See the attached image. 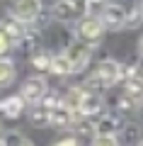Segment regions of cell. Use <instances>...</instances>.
Segmentation results:
<instances>
[{
    "instance_id": "2e32d148",
    "label": "cell",
    "mask_w": 143,
    "mask_h": 146,
    "mask_svg": "<svg viewBox=\"0 0 143 146\" xmlns=\"http://www.w3.org/2000/svg\"><path fill=\"white\" fill-rule=\"evenodd\" d=\"M92 146H119V141H117V136L97 134V136H95V141H92Z\"/></svg>"
},
{
    "instance_id": "8fae6325",
    "label": "cell",
    "mask_w": 143,
    "mask_h": 146,
    "mask_svg": "<svg viewBox=\"0 0 143 146\" xmlns=\"http://www.w3.org/2000/svg\"><path fill=\"white\" fill-rule=\"evenodd\" d=\"M29 117H32V124H34V127H44V124H49V110H46L41 102H36L34 107H32Z\"/></svg>"
},
{
    "instance_id": "30bf717a",
    "label": "cell",
    "mask_w": 143,
    "mask_h": 146,
    "mask_svg": "<svg viewBox=\"0 0 143 146\" xmlns=\"http://www.w3.org/2000/svg\"><path fill=\"white\" fill-rule=\"evenodd\" d=\"M22 110H24V100L20 98V95H15V98H7V100H0V112L5 117H10V119H15V117L22 115Z\"/></svg>"
},
{
    "instance_id": "603a6c76",
    "label": "cell",
    "mask_w": 143,
    "mask_h": 146,
    "mask_svg": "<svg viewBox=\"0 0 143 146\" xmlns=\"http://www.w3.org/2000/svg\"><path fill=\"white\" fill-rule=\"evenodd\" d=\"M0 146H7V144H5V141H0Z\"/></svg>"
},
{
    "instance_id": "52a82bcc",
    "label": "cell",
    "mask_w": 143,
    "mask_h": 146,
    "mask_svg": "<svg viewBox=\"0 0 143 146\" xmlns=\"http://www.w3.org/2000/svg\"><path fill=\"white\" fill-rule=\"evenodd\" d=\"M0 34L5 36L10 44H20L22 39L27 36V25L15 17H5V20L0 22Z\"/></svg>"
},
{
    "instance_id": "ffe728a7",
    "label": "cell",
    "mask_w": 143,
    "mask_h": 146,
    "mask_svg": "<svg viewBox=\"0 0 143 146\" xmlns=\"http://www.w3.org/2000/svg\"><path fill=\"white\" fill-rule=\"evenodd\" d=\"M107 5V0H87V7H92V10H97V7H104Z\"/></svg>"
},
{
    "instance_id": "ac0fdd59",
    "label": "cell",
    "mask_w": 143,
    "mask_h": 146,
    "mask_svg": "<svg viewBox=\"0 0 143 146\" xmlns=\"http://www.w3.org/2000/svg\"><path fill=\"white\" fill-rule=\"evenodd\" d=\"M66 3H68V7L75 12V17H80L82 12L87 10V0H66Z\"/></svg>"
},
{
    "instance_id": "44dd1931",
    "label": "cell",
    "mask_w": 143,
    "mask_h": 146,
    "mask_svg": "<svg viewBox=\"0 0 143 146\" xmlns=\"http://www.w3.org/2000/svg\"><path fill=\"white\" fill-rule=\"evenodd\" d=\"M10 46H12V44L7 42V39H5V36H3V34H0V56H3V54H5V51H7V49H10Z\"/></svg>"
},
{
    "instance_id": "9a60e30c",
    "label": "cell",
    "mask_w": 143,
    "mask_h": 146,
    "mask_svg": "<svg viewBox=\"0 0 143 146\" xmlns=\"http://www.w3.org/2000/svg\"><path fill=\"white\" fill-rule=\"evenodd\" d=\"M5 144L7 146H34L32 141H27V136H22L20 131H10V134L5 136Z\"/></svg>"
},
{
    "instance_id": "8992f818",
    "label": "cell",
    "mask_w": 143,
    "mask_h": 146,
    "mask_svg": "<svg viewBox=\"0 0 143 146\" xmlns=\"http://www.w3.org/2000/svg\"><path fill=\"white\" fill-rule=\"evenodd\" d=\"M44 95H46V83H44V78L34 76V78H27V80H24L20 98L24 100V102H29V105H36V102H41Z\"/></svg>"
},
{
    "instance_id": "7a4b0ae2",
    "label": "cell",
    "mask_w": 143,
    "mask_h": 146,
    "mask_svg": "<svg viewBox=\"0 0 143 146\" xmlns=\"http://www.w3.org/2000/svg\"><path fill=\"white\" fill-rule=\"evenodd\" d=\"M102 34H104V27L100 22V17H95V15L80 17V22H78V36H80V42L92 46V44H97L102 39Z\"/></svg>"
},
{
    "instance_id": "e0dca14e",
    "label": "cell",
    "mask_w": 143,
    "mask_h": 146,
    "mask_svg": "<svg viewBox=\"0 0 143 146\" xmlns=\"http://www.w3.org/2000/svg\"><path fill=\"white\" fill-rule=\"evenodd\" d=\"M34 68H39V71H51V56L49 54L34 56Z\"/></svg>"
},
{
    "instance_id": "5bb4252c",
    "label": "cell",
    "mask_w": 143,
    "mask_h": 146,
    "mask_svg": "<svg viewBox=\"0 0 143 146\" xmlns=\"http://www.w3.org/2000/svg\"><path fill=\"white\" fill-rule=\"evenodd\" d=\"M141 22H143V3H141V0H136L131 15H126V25H124V27H138Z\"/></svg>"
},
{
    "instance_id": "3957f363",
    "label": "cell",
    "mask_w": 143,
    "mask_h": 146,
    "mask_svg": "<svg viewBox=\"0 0 143 146\" xmlns=\"http://www.w3.org/2000/svg\"><path fill=\"white\" fill-rule=\"evenodd\" d=\"M119 78H121V66H119V61H114V58H104V61H100L92 83H100L102 88H112L114 83H119Z\"/></svg>"
},
{
    "instance_id": "ba28073f",
    "label": "cell",
    "mask_w": 143,
    "mask_h": 146,
    "mask_svg": "<svg viewBox=\"0 0 143 146\" xmlns=\"http://www.w3.org/2000/svg\"><path fill=\"white\" fill-rule=\"evenodd\" d=\"M100 110H102V98H100V93L92 90V88H85L80 102H78V112L85 115V117H90V115H97Z\"/></svg>"
},
{
    "instance_id": "9c48e42d",
    "label": "cell",
    "mask_w": 143,
    "mask_h": 146,
    "mask_svg": "<svg viewBox=\"0 0 143 146\" xmlns=\"http://www.w3.org/2000/svg\"><path fill=\"white\" fill-rule=\"evenodd\" d=\"M73 122H75V115H73V110H68L63 102L49 110V124H53V127H73Z\"/></svg>"
},
{
    "instance_id": "5b68a950",
    "label": "cell",
    "mask_w": 143,
    "mask_h": 146,
    "mask_svg": "<svg viewBox=\"0 0 143 146\" xmlns=\"http://www.w3.org/2000/svg\"><path fill=\"white\" fill-rule=\"evenodd\" d=\"M39 12H41L39 0H15V3H12V17L20 20V22H24V25L34 22L36 17H39Z\"/></svg>"
},
{
    "instance_id": "7402d4cb",
    "label": "cell",
    "mask_w": 143,
    "mask_h": 146,
    "mask_svg": "<svg viewBox=\"0 0 143 146\" xmlns=\"http://www.w3.org/2000/svg\"><path fill=\"white\" fill-rule=\"evenodd\" d=\"M138 46H141V54H143V34H141V39H138Z\"/></svg>"
},
{
    "instance_id": "7c38bea8",
    "label": "cell",
    "mask_w": 143,
    "mask_h": 146,
    "mask_svg": "<svg viewBox=\"0 0 143 146\" xmlns=\"http://www.w3.org/2000/svg\"><path fill=\"white\" fill-rule=\"evenodd\" d=\"M12 78H15V66H12V61L0 56V85L12 83Z\"/></svg>"
},
{
    "instance_id": "277c9868",
    "label": "cell",
    "mask_w": 143,
    "mask_h": 146,
    "mask_svg": "<svg viewBox=\"0 0 143 146\" xmlns=\"http://www.w3.org/2000/svg\"><path fill=\"white\" fill-rule=\"evenodd\" d=\"M100 22L107 29H121L126 25V10L121 5H117V3H107L102 7V12H100Z\"/></svg>"
},
{
    "instance_id": "cb8c5ba5",
    "label": "cell",
    "mask_w": 143,
    "mask_h": 146,
    "mask_svg": "<svg viewBox=\"0 0 143 146\" xmlns=\"http://www.w3.org/2000/svg\"><path fill=\"white\" fill-rule=\"evenodd\" d=\"M138 146H143V141H141V144H138Z\"/></svg>"
},
{
    "instance_id": "4fadbf2b",
    "label": "cell",
    "mask_w": 143,
    "mask_h": 146,
    "mask_svg": "<svg viewBox=\"0 0 143 146\" xmlns=\"http://www.w3.org/2000/svg\"><path fill=\"white\" fill-rule=\"evenodd\" d=\"M119 129V122L114 119V117H102V119L97 122V134H109L114 136V131Z\"/></svg>"
},
{
    "instance_id": "6da1fadb",
    "label": "cell",
    "mask_w": 143,
    "mask_h": 146,
    "mask_svg": "<svg viewBox=\"0 0 143 146\" xmlns=\"http://www.w3.org/2000/svg\"><path fill=\"white\" fill-rule=\"evenodd\" d=\"M63 56L68 58V63H71V73H80L87 68V63H90V56H92V46L85 42H75L71 44V46L63 51Z\"/></svg>"
},
{
    "instance_id": "d6986e66",
    "label": "cell",
    "mask_w": 143,
    "mask_h": 146,
    "mask_svg": "<svg viewBox=\"0 0 143 146\" xmlns=\"http://www.w3.org/2000/svg\"><path fill=\"white\" fill-rule=\"evenodd\" d=\"M53 146H78V139H73V136L71 139H61V141H56Z\"/></svg>"
}]
</instances>
